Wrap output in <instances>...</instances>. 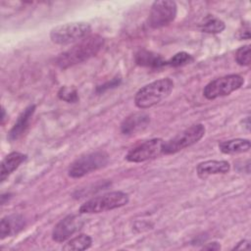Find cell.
<instances>
[{"label":"cell","instance_id":"cell-1","mask_svg":"<svg viewBox=\"0 0 251 251\" xmlns=\"http://www.w3.org/2000/svg\"><path fill=\"white\" fill-rule=\"evenodd\" d=\"M103 46L104 38L101 35H88L67 51L61 53L56 58V65L61 69H68L80 64L95 56Z\"/></svg>","mask_w":251,"mask_h":251},{"label":"cell","instance_id":"cell-2","mask_svg":"<svg viewBox=\"0 0 251 251\" xmlns=\"http://www.w3.org/2000/svg\"><path fill=\"white\" fill-rule=\"evenodd\" d=\"M174 88V81L169 78H161L141 87L134 96V103L140 109H147L167 98Z\"/></svg>","mask_w":251,"mask_h":251},{"label":"cell","instance_id":"cell-3","mask_svg":"<svg viewBox=\"0 0 251 251\" xmlns=\"http://www.w3.org/2000/svg\"><path fill=\"white\" fill-rule=\"evenodd\" d=\"M128 203V195L123 191H112L93 197L79 208L80 214L101 213L123 207Z\"/></svg>","mask_w":251,"mask_h":251},{"label":"cell","instance_id":"cell-4","mask_svg":"<svg viewBox=\"0 0 251 251\" xmlns=\"http://www.w3.org/2000/svg\"><path fill=\"white\" fill-rule=\"evenodd\" d=\"M91 26L88 23L74 22L60 25L52 28L50 38L52 42L60 45H67L80 41L89 35Z\"/></svg>","mask_w":251,"mask_h":251},{"label":"cell","instance_id":"cell-5","mask_svg":"<svg viewBox=\"0 0 251 251\" xmlns=\"http://www.w3.org/2000/svg\"><path fill=\"white\" fill-rule=\"evenodd\" d=\"M109 156L104 151H95L80 156L74 161L69 169L68 175L71 177L78 178L92 172H95L108 164Z\"/></svg>","mask_w":251,"mask_h":251},{"label":"cell","instance_id":"cell-6","mask_svg":"<svg viewBox=\"0 0 251 251\" xmlns=\"http://www.w3.org/2000/svg\"><path fill=\"white\" fill-rule=\"evenodd\" d=\"M205 130V126L202 124L192 125L191 126L176 134L172 139L166 142L164 141L163 153L174 154L195 144L204 136Z\"/></svg>","mask_w":251,"mask_h":251},{"label":"cell","instance_id":"cell-7","mask_svg":"<svg viewBox=\"0 0 251 251\" xmlns=\"http://www.w3.org/2000/svg\"><path fill=\"white\" fill-rule=\"evenodd\" d=\"M244 83V78L239 75H227L210 81L203 89V95L213 100L218 97L226 96L236 89L240 88Z\"/></svg>","mask_w":251,"mask_h":251},{"label":"cell","instance_id":"cell-8","mask_svg":"<svg viewBox=\"0 0 251 251\" xmlns=\"http://www.w3.org/2000/svg\"><path fill=\"white\" fill-rule=\"evenodd\" d=\"M176 16V4L172 0L155 1L150 10L148 25L152 28H160L171 24Z\"/></svg>","mask_w":251,"mask_h":251},{"label":"cell","instance_id":"cell-9","mask_svg":"<svg viewBox=\"0 0 251 251\" xmlns=\"http://www.w3.org/2000/svg\"><path fill=\"white\" fill-rule=\"evenodd\" d=\"M164 141L161 138H153L146 140L137 146L131 148L126 156L128 162L141 163L156 157H159L163 153Z\"/></svg>","mask_w":251,"mask_h":251},{"label":"cell","instance_id":"cell-10","mask_svg":"<svg viewBox=\"0 0 251 251\" xmlns=\"http://www.w3.org/2000/svg\"><path fill=\"white\" fill-rule=\"evenodd\" d=\"M83 225V221L76 215H69L61 220L54 227L52 238L56 242H64L78 231Z\"/></svg>","mask_w":251,"mask_h":251},{"label":"cell","instance_id":"cell-11","mask_svg":"<svg viewBox=\"0 0 251 251\" xmlns=\"http://www.w3.org/2000/svg\"><path fill=\"white\" fill-rule=\"evenodd\" d=\"M150 124V117L144 112H137L126 117L121 124V131L124 134H134L143 130Z\"/></svg>","mask_w":251,"mask_h":251},{"label":"cell","instance_id":"cell-12","mask_svg":"<svg viewBox=\"0 0 251 251\" xmlns=\"http://www.w3.org/2000/svg\"><path fill=\"white\" fill-rule=\"evenodd\" d=\"M230 170V165L227 161L208 160L201 162L197 166V175L200 178H206L211 175L226 174Z\"/></svg>","mask_w":251,"mask_h":251},{"label":"cell","instance_id":"cell-13","mask_svg":"<svg viewBox=\"0 0 251 251\" xmlns=\"http://www.w3.org/2000/svg\"><path fill=\"white\" fill-rule=\"evenodd\" d=\"M34 111H35V105H29L21 113V115L18 117L16 123L14 124L13 127L11 128V130L8 133V139L10 141L17 140L18 138H20L23 135V133L25 131V129L27 128V126L29 125L30 119H31Z\"/></svg>","mask_w":251,"mask_h":251},{"label":"cell","instance_id":"cell-14","mask_svg":"<svg viewBox=\"0 0 251 251\" xmlns=\"http://www.w3.org/2000/svg\"><path fill=\"white\" fill-rule=\"evenodd\" d=\"M25 226V219L19 214L4 217L0 222V238L12 236L22 230Z\"/></svg>","mask_w":251,"mask_h":251},{"label":"cell","instance_id":"cell-15","mask_svg":"<svg viewBox=\"0 0 251 251\" xmlns=\"http://www.w3.org/2000/svg\"><path fill=\"white\" fill-rule=\"evenodd\" d=\"M26 159V155L20 152H12L8 154L1 163L0 179L3 182Z\"/></svg>","mask_w":251,"mask_h":251},{"label":"cell","instance_id":"cell-16","mask_svg":"<svg viewBox=\"0 0 251 251\" xmlns=\"http://www.w3.org/2000/svg\"><path fill=\"white\" fill-rule=\"evenodd\" d=\"M134 60L137 65L148 67V68H161L167 65V61L164 60L160 55L155 54L148 50H139L135 56Z\"/></svg>","mask_w":251,"mask_h":251},{"label":"cell","instance_id":"cell-17","mask_svg":"<svg viewBox=\"0 0 251 251\" xmlns=\"http://www.w3.org/2000/svg\"><path fill=\"white\" fill-rule=\"evenodd\" d=\"M251 147L250 141L243 138H235L222 141L219 143V148L224 154H240L248 152Z\"/></svg>","mask_w":251,"mask_h":251},{"label":"cell","instance_id":"cell-18","mask_svg":"<svg viewBox=\"0 0 251 251\" xmlns=\"http://www.w3.org/2000/svg\"><path fill=\"white\" fill-rule=\"evenodd\" d=\"M199 27L203 32L219 33V32H222L225 29L226 25L219 18H217L215 16H212V15H208L207 17H205L203 19Z\"/></svg>","mask_w":251,"mask_h":251},{"label":"cell","instance_id":"cell-19","mask_svg":"<svg viewBox=\"0 0 251 251\" xmlns=\"http://www.w3.org/2000/svg\"><path fill=\"white\" fill-rule=\"evenodd\" d=\"M92 244V239L89 235L79 234L70 239L64 246V250H85L88 249Z\"/></svg>","mask_w":251,"mask_h":251},{"label":"cell","instance_id":"cell-20","mask_svg":"<svg viewBox=\"0 0 251 251\" xmlns=\"http://www.w3.org/2000/svg\"><path fill=\"white\" fill-rule=\"evenodd\" d=\"M58 97L61 100L66 101L68 103H75V102H77L78 100V95L75 88L70 87V86L61 87L60 90L58 91Z\"/></svg>","mask_w":251,"mask_h":251},{"label":"cell","instance_id":"cell-21","mask_svg":"<svg viewBox=\"0 0 251 251\" xmlns=\"http://www.w3.org/2000/svg\"><path fill=\"white\" fill-rule=\"evenodd\" d=\"M191 61H192L191 55L182 51L175 54L169 61H167V65L172 67H179L187 63H190Z\"/></svg>","mask_w":251,"mask_h":251},{"label":"cell","instance_id":"cell-22","mask_svg":"<svg viewBox=\"0 0 251 251\" xmlns=\"http://www.w3.org/2000/svg\"><path fill=\"white\" fill-rule=\"evenodd\" d=\"M235 61L240 66L250 65V45L241 46L235 53Z\"/></svg>","mask_w":251,"mask_h":251},{"label":"cell","instance_id":"cell-23","mask_svg":"<svg viewBox=\"0 0 251 251\" xmlns=\"http://www.w3.org/2000/svg\"><path fill=\"white\" fill-rule=\"evenodd\" d=\"M236 37L239 39H249L250 38V26L248 24H243L241 28L238 29Z\"/></svg>","mask_w":251,"mask_h":251},{"label":"cell","instance_id":"cell-24","mask_svg":"<svg viewBox=\"0 0 251 251\" xmlns=\"http://www.w3.org/2000/svg\"><path fill=\"white\" fill-rule=\"evenodd\" d=\"M202 249H206V250H220L221 249V245L218 242H210L207 245L203 246Z\"/></svg>","mask_w":251,"mask_h":251},{"label":"cell","instance_id":"cell-25","mask_svg":"<svg viewBox=\"0 0 251 251\" xmlns=\"http://www.w3.org/2000/svg\"><path fill=\"white\" fill-rule=\"evenodd\" d=\"M250 245H249V241L247 240H243L241 242L238 243V245L236 247H234V249H249Z\"/></svg>","mask_w":251,"mask_h":251},{"label":"cell","instance_id":"cell-26","mask_svg":"<svg viewBox=\"0 0 251 251\" xmlns=\"http://www.w3.org/2000/svg\"><path fill=\"white\" fill-rule=\"evenodd\" d=\"M119 82H120V78H119V79H116V78H115V79H113V80H112V81H111V83H109V85H113V86H117V85H118V84H119ZM106 87H109V86H106V85H103V86H101V87H99V88H98V91H99V90H101V91H103V90H104V89H105V88H106ZM110 87H111V86H110Z\"/></svg>","mask_w":251,"mask_h":251},{"label":"cell","instance_id":"cell-27","mask_svg":"<svg viewBox=\"0 0 251 251\" xmlns=\"http://www.w3.org/2000/svg\"><path fill=\"white\" fill-rule=\"evenodd\" d=\"M6 117V112H5V109L2 108V116H1V125H4V122H5V118Z\"/></svg>","mask_w":251,"mask_h":251},{"label":"cell","instance_id":"cell-28","mask_svg":"<svg viewBox=\"0 0 251 251\" xmlns=\"http://www.w3.org/2000/svg\"><path fill=\"white\" fill-rule=\"evenodd\" d=\"M243 123H245V127L249 130V128H250V119H249V117H247L245 119V121H243Z\"/></svg>","mask_w":251,"mask_h":251}]
</instances>
